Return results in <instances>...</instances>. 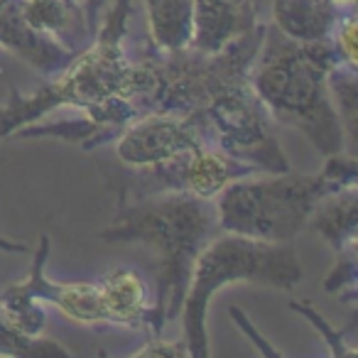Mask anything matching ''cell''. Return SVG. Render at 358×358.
I'll use <instances>...</instances> for the list:
<instances>
[{"label": "cell", "instance_id": "cell-1", "mask_svg": "<svg viewBox=\"0 0 358 358\" xmlns=\"http://www.w3.org/2000/svg\"><path fill=\"white\" fill-rule=\"evenodd\" d=\"M130 10L133 0H113L106 6L94 40L76 52L59 74L50 76L32 94L22 96L10 89V101L0 106V138H10L62 106L89 110L110 99H133L148 113V101L157 89V66L150 50L138 62L125 55L123 37Z\"/></svg>", "mask_w": 358, "mask_h": 358}, {"label": "cell", "instance_id": "cell-2", "mask_svg": "<svg viewBox=\"0 0 358 358\" xmlns=\"http://www.w3.org/2000/svg\"><path fill=\"white\" fill-rule=\"evenodd\" d=\"M338 62L331 40L294 42L275 25H265L263 45L248 71L250 89L270 118L299 130L324 157L346 152L327 84Z\"/></svg>", "mask_w": 358, "mask_h": 358}, {"label": "cell", "instance_id": "cell-3", "mask_svg": "<svg viewBox=\"0 0 358 358\" xmlns=\"http://www.w3.org/2000/svg\"><path fill=\"white\" fill-rule=\"evenodd\" d=\"M216 234L219 219L214 199L164 192L138 201H118L113 224L99 236L103 241H143L157 250L152 334H159L164 324L182 314L194 263Z\"/></svg>", "mask_w": 358, "mask_h": 358}, {"label": "cell", "instance_id": "cell-4", "mask_svg": "<svg viewBox=\"0 0 358 358\" xmlns=\"http://www.w3.org/2000/svg\"><path fill=\"white\" fill-rule=\"evenodd\" d=\"M346 187H358V159L348 152L327 157L319 174L287 169L263 179H236L214 199L219 231L268 243H292L314 206Z\"/></svg>", "mask_w": 358, "mask_h": 358}, {"label": "cell", "instance_id": "cell-5", "mask_svg": "<svg viewBox=\"0 0 358 358\" xmlns=\"http://www.w3.org/2000/svg\"><path fill=\"white\" fill-rule=\"evenodd\" d=\"M304 270L292 243H268L238 234H219L201 248L185 294V341L192 358L209 356L206 312L211 297L229 282L270 285L275 289H294Z\"/></svg>", "mask_w": 358, "mask_h": 358}, {"label": "cell", "instance_id": "cell-6", "mask_svg": "<svg viewBox=\"0 0 358 358\" xmlns=\"http://www.w3.org/2000/svg\"><path fill=\"white\" fill-rule=\"evenodd\" d=\"M50 236H42L40 248L32 258L30 278L15 282L0 292V309L6 319L27 336H42L47 324V314L40 302H50L64 317L86 327H103L110 319L106 312L103 297L96 282H55L45 275V265L50 258Z\"/></svg>", "mask_w": 358, "mask_h": 358}, {"label": "cell", "instance_id": "cell-7", "mask_svg": "<svg viewBox=\"0 0 358 358\" xmlns=\"http://www.w3.org/2000/svg\"><path fill=\"white\" fill-rule=\"evenodd\" d=\"M258 172V167L238 157H231L229 152L214 145H201V148L164 159L152 167L125 169L115 192L120 201H138L145 196L164 194V192H182V194L199 196V199H216L231 182L253 177Z\"/></svg>", "mask_w": 358, "mask_h": 358}, {"label": "cell", "instance_id": "cell-8", "mask_svg": "<svg viewBox=\"0 0 358 358\" xmlns=\"http://www.w3.org/2000/svg\"><path fill=\"white\" fill-rule=\"evenodd\" d=\"M214 148L258 167L260 172H287L289 162L270 128V115L253 94L250 84L236 86L204 106Z\"/></svg>", "mask_w": 358, "mask_h": 358}, {"label": "cell", "instance_id": "cell-9", "mask_svg": "<svg viewBox=\"0 0 358 358\" xmlns=\"http://www.w3.org/2000/svg\"><path fill=\"white\" fill-rule=\"evenodd\" d=\"M201 145H214L204 110H192V113L148 110L123 125L115 135V157L123 162L125 169H143L179 157Z\"/></svg>", "mask_w": 358, "mask_h": 358}, {"label": "cell", "instance_id": "cell-10", "mask_svg": "<svg viewBox=\"0 0 358 358\" xmlns=\"http://www.w3.org/2000/svg\"><path fill=\"white\" fill-rule=\"evenodd\" d=\"M0 47L35 66L47 79L59 74L76 55L59 40L35 30L22 15V0H0Z\"/></svg>", "mask_w": 358, "mask_h": 358}, {"label": "cell", "instance_id": "cell-11", "mask_svg": "<svg viewBox=\"0 0 358 358\" xmlns=\"http://www.w3.org/2000/svg\"><path fill=\"white\" fill-rule=\"evenodd\" d=\"M258 22L255 0H194L189 50L214 55Z\"/></svg>", "mask_w": 358, "mask_h": 358}, {"label": "cell", "instance_id": "cell-12", "mask_svg": "<svg viewBox=\"0 0 358 358\" xmlns=\"http://www.w3.org/2000/svg\"><path fill=\"white\" fill-rule=\"evenodd\" d=\"M110 327L145 331L152 336V285L133 268H115L99 280Z\"/></svg>", "mask_w": 358, "mask_h": 358}, {"label": "cell", "instance_id": "cell-13", "mask_svg": "<svg viewBox=\"0 0 358 358\" xmlns=\"http://www.w3.org/2000/svg\"><path fill=\"white\" fill-rule=\"evenodd\" d=\"M353 3L338 0H273V25L287 40L294 42H324L331 40L341 8Z\"/></svg>", "mask_w": 358, "mask_h": 358}, {"label": "cell", "instance_id": "cell-14", "mask_svg": "<svg viewBox=\"0 0 358 358\" xmlns=\"http://www.w3.org/2000/svg\"><path fill=\"white\" fill-rule=\"evenodd\" d=\"M307 226L317 231L329 245L334 255L358 248L356 229H358V187H346L341 192L324 196L314 206Z\"/></svg>", "mask_w": 358, "mask_h": 358}, {"label": "cell", "instance_id": "cell-15", "mask_svg": "<svg viewBox=\"0 0 358 358\" xmlns=\"http://www.w3.org/2000/svg\"><path fill=\"white\" fill-rule=\"evenodd\" d=\"M194 0H145L150 47L159 55L187 50L192 40Z\"/></svg>", "mask_w": 358, "mask_h": 358}, {"label": "cell", "instance_id": "cell-16", "mask_svg": "<svg viewBox=\"0 0 358 358\" xmlns=\"http://www.w3.org/2000/svg\"><path fill=\"white\" fill-rule=\"evenodd\" d=\"M356 71L338 62L331 71H329V94L336 99V113L341 120L343 138H346V152L356 155L358 150V79Z\"/></svg>", "mask_w": 358, "mask_h": 358}, {"label": "cell", "instance_id": "cell-17", "mask_svg": "<svg viewBox=\"0 0 358 358\" xmlns=\"http://www.w3.org/2000/svg\"><path fill=\"white\" fill-rule=\"evenodd\" d=\"M0 356L8 358H47V356H71L62 343L42 336H27L17 331L0 309Z\"/></svg>", "mask_w": 358, "mask_h": 358}, {"label": "cell", "instance_id": "cell-18", "mask_svg": "<svg viewBox=\"0 0 358 358\" xmlns=\"http://www.w3.org/2000/svg\"><path fill=\"white\" fill-rule=\"evenodd\" d=\"M336 263H334L329 278L324 280V292L336 294L338 302L348 304V307H356L358 299V289H356V270H358V260H356V250H346L341 255H334Z\"/></svg>", "mask_w": 358, "mask_h": 358}, {"label": "cell", "instance_id": "cell-19", "mask_svg": "<svg viewBox=\"0 0 358 358\" xmlns=\"http://www.w3.org/2000/svg\"><path fill=\"white\" fill-rule=\"evenodd\" d=\"M289 307H292L297 314H302V317H307L309 322H312L314 327H317V331H319V334H324V338H327V343H329V348H331L334 356H341V358H343V356H356V348H353L351 343L343 341V336H348V334L353 331V324H351V327L343 329V331H338V329L329 327L327 319L319 317V314L314 312L312 304H309L307 299H299V302H292Z\"/></svg>", "mask_w": 358, "mask_h": 358}, {"label": "cell", "instance_id": "cell-20", "mask_svg": "<svg viewBox=\"0 0 358 358\" xmlns=\"http://www.w3.org/2000/svg\"><path fill=\"white\" fill-rule=\"evenodd\" d=\"M331 45L336 50L338 59L351 69H358V55H356V10L348 8L338 20L336 30L331 35Z\"/></svg>", "mask_w": 358, "mask_h": 358}, {"label": "cell", "instance_id": "cell-21", "mask_svg": "<svg viewBox=\"0 0 358 358\" xmlns=\"http://www.w3.org/2000/svg\"><path fill=\"white\" fill-rule=\"evenodd\" d=\"M135 358H148V356H172V358H182V356H189V348H187V341H164L159 334H152L148 336V341L140 346V351L133 353Z\"/></svg>", "mask_w": 358, "mask_h": 358}, {"label": "cell", "instance_id": "cell-22", "mask_svg": "<svg viewBox=\"0 0 358 358\" xmlns=\"http://www.w3.org/2000/svg\"><path fill=\"white\" fill-rule=\"evenodd\" d=\"M110 0H84V15H86V25H89L91 37L96 35L101 25V17H103V10Z\"/></svg>", "mask_w": 358, "mask_h": 358}, {"label": "cell", "instance_id": "cell-23", "mask_svg": "<svg viewBox=\"0 0 358 358\" xmlns=\"http://www.w3.org/2000/svg\"><path fill=\"white\" fill-rule=\"evenodd\" d=\"M0 250H6V253H27V245L22 243H13V241H6V238H0Z\"/></svg>", "mask_w": 358, "mask_h": 358}, {"label": "cell", "instance_id": "cell-24", "mask_svg": "<svg viewBox=\"0 0 358 358\" xmlns=\"http://www.w3.org/2000/svg\"><path fill=\"white\" fill-rule=\"evenodd\" d=\"M57 3H69V6H84L81 0H57Z\"/></svg>", "mask_w": 358, "mask_h": 358}, {"label": "cell", "instance_id": "cell-25", "mask_svg": "<svg viewBox=\"0 0 358 358\" xmlns=\"http://www.w3.org/2000/svg\"><path fill=\"white\" fill-rule=\"evenodd\" d=\"M338 3H356V0H338Z\"/></svg>", "mask_w": 358, "mask_h": 358}]
</instances>
